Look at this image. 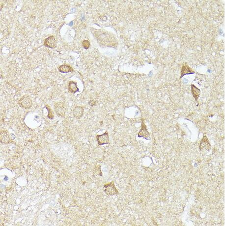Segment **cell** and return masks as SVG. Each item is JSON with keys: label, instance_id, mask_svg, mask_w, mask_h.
Instances as JSON below:
<instances>
[{"label": "cell", "instance_id": "6da1fadb", "mask_svg": "<svg viewBox=\"0 0 225 226\" xmlns=\"http://www.w3.org/2000/svg\"><path fill=\"white\" fill-rule=\"evenodd\" d=\"M103 190L107 195L110 196L119 194V192L116 188L114 182H111L109 183L105 184L104 186Z\"/></svg>", "mask_w": 225, "mask_h": 226}, {"label": "cell", "instance_id": "7a4b0ae2", "mask_svg": "<svg viewBox=\"0 0 225 226\" xmlns=\"http://www.w3.org/2000/svg\"><path fill=\"white\" fill-rule=\"evenodd\" d=\"M211 149V144L209 142V140L206 136H204L202 138L200 144V150L203 153H206L209 152Z\"/></svg>", "mask_w": 225, "mask_h": 226}, {"label": "cell", "instance_id": "3957f363", "mask_svg": "<svg viewBox=\"0 0 225 226\" xmlns=\"http://www.w3.org/2000/svg\"><path fill=\"white\" fill-rule=\"evenodd\" d=\"M19 106L25 109H29L33 105V102L31 98L28 96H25L21 98L18 101Z\"/></svg>", "mask_w": 225, "mask_h": 226}, {"label": "cell", "instance_id": "277c9868", "mask_svg": "<svg viewBox=\"0 0 225 226\" xmlns=\"http://www.w3.org/2000/svg\"><path fill=\"white\" fill-rule=\"evenodd\" d=\"M55 112L60 117H64L66 111V105L64 102H57L54 105Z\"/></svg>", "mask_w": 225, "mask_h": 226}, {"label": "cell", "instance_id": "5b68a950", "mask_svg": "<svg viewBox=\"0 0 225 226\" xmlns=\"http://www.w3.org/2000/svg\"><path fill=\"white\" fill-rule=\"evenodd\" d=\"M96 140L98 144L100 146H102L104 144H108L109 143L110 139L109 133L107 131L103 134L102 135H97L96 136Z\"/></svg>", "mask_w": 225, "mask_h": 226}, {"label": "cell", "instance_id": "8992f818", "mask_svg": "<svg viewBox=\"0 0 225 226\" xmlns=\"http://www.w3.org/2000/svg\"><path fill=\"white\" fill-rule=\"evenodd\" d=\"M138 137L144 138L147 140L150 139V134L149 133V131L147 128L146 125H145L144 120H142V124H141V128L139 132L138 133Z\"/></svg>", "mask_w": 225, "mask_h": 226}, {"label": "cell", "instance_id": "52a82bcc", "mask_svg": "<svg viewBox=\"0 0 225 226\" xmlns=\"http://www.w3.org/2000/svg\"><path fill=\"white\" fill-rule=\"evenodd\" d=\"M44 46L54 48L56 46V41L55 37L51 36L45 39L44 42Z\"/></svg>", "mask_w": 225, "mask_h": 226}, {"label": "cell", "instance_id": "ba28073f", "mask_svg": "<svg viewBox=\"0 0 225 226\" xmlns=\"http://www.w3.org/2000/svg\"><path fill=\"white\" fill-rule=\"evenodd\" d=\"M195 71L192 68H190L187 64H183L181 70V76L180 79H182L183 77L187 74H192L195 73Z\"/></svg>", "mask_w": 225, "mask_h": 226}, {"label": "cell", "instance_id": "9c48e42d", "mask_svg": "<svg viewBox=\"0 0 225 226\" xmlns=\"http://www.w3.org/2000/svg\"><path fill=\"white\" fill-rule=\"evenodd\" d=\"M83 113L84 108L80 106L76 107L73 110V115L77 119H80L82 117Z\"/></svg>", "mask_w": 225, "mask_h": 226}, {"label": "cell", "instance_id": "30bf717a", "mask_svg": "<svg viewBox=\"0 0 225 226\" xmlns=\"http://www.w3.org/2000/svg\"><path fill=\"white\" fill-rule=\"evenodd\" d=\"M58 70H59L60 72L63 73H69V72H73L74 70L73 69L71 66H70V65H67V64L61 65L58 67Z\"/></svg>", "mask_w": 225, "mask_h": 226}, {"label": "cell", "instance_id": "8fae6325", "mask_svg": "<svg viewBox=\"0 0 225 226\" xmlns=\"http://www.w3.org/2000/svg\"><path fill=\"white\" fill-rule=\"evenodd\" d=\"M191 91L194 98H195V100L196 101H197L198 98H199L200 94H201V91L199 89L197 88L194 85H191Z\"/></svg>", "mask_w": 225, "mask_h": 226}, {"label": "cell", "instance_id": "7c38bea8", "mask_svg": "<svg viewBox=\"0 0 225 226\" xmlns=\"http://www.w3.org/2000/svg\"><path fill=\"white\" fill-rule=\"evenodd\" d=\"M68 91L72 94H75L77 92L79 91V89L77 87V85L76 83L72 81H70L68 84Z\"/></svg>", "mask_w": 225, "mask_h": 226}, {"label": "cell", "instance_id": "4fadbf2b", "mask_svg": "<svg viewBox=\"0 0 225 226\" xmlns=\"http://www.w3.org/2000/svg\"><path fill=\"white\" fill-rule=\"evenodd\" d=\"M10 139L7 132L3 131L1 133V143H8L10 142Z\"/></svg>", "mask_w": 225, "mask_h": 226}, {"label": "cell", "instance_id": "5bb4252c", "mask_svg": "<svg viewBox=\"0 0 225 226\" xmlns=\"http://www.w3.org/2000/svg\"><path fill=\"white\" fill-rule=\"evenodd\" d=\"M82 46L85 49H88L90 46V42L87 40H84L82 42Z\"/></svg>", "mask_w": 225, "mask_h": 226}, {"label": "cell", "instance_id": "9a60e30c", "mask_svg": "<svg viewBox=\"0 0 225 226\" xmlns=\"http://www.w3.org/2000/svg\"><path fill=\"white\" fill-rule=\"evenodd\" d=\"M45 107H46V108L47 109H49V111H50V112H49V111H48V112H49V114H48V117H49L50 119H53L54 117L53 114V112H52V111L51 110V109L50 107L48 106V105H46V106Z\"/></svg>", "mask_w": 225, "mask_h": 226}, {"label": "cell", "instance_id": "2e32d148", "mask_svg": "<svg viewBox=\"0 0 225 226\" xmlns=\"http://www.w3.org/2000/svg\"><path fill=\"white\" fill-rule=\"evenodd\" d=\"M89 105L91 106H93L96 105V101H94V100H91L89 101Z\"/></svg>", "mask_w": 225, "mask_h": 226}]
</instances>
